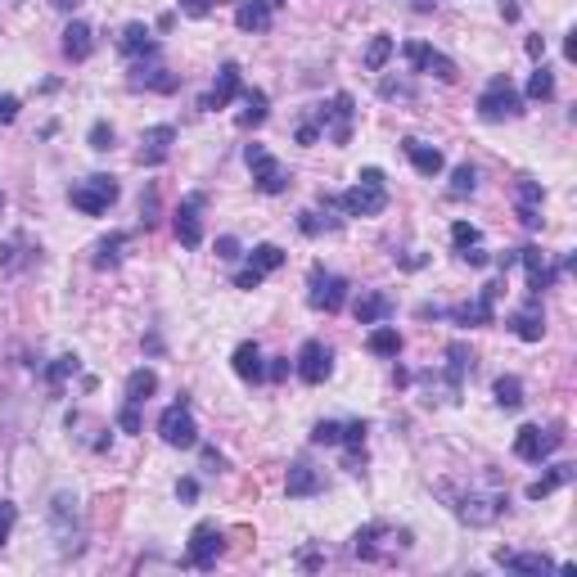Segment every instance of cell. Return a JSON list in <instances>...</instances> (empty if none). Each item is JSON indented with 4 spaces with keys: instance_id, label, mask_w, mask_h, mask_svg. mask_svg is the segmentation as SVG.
Returning <instances> with one entry per match:
<instances>
[{
    "instance_id": "6da1fadb",
    "label": "cell",
    "mask_w": 577,
    "mask_h": 577,
    "mask_svg": "<svg viewBox=\"0 0 577 577\" xmlns=\"http://www.w3.org/2000/svg\"><path fill=\"white\" fill-rule=\"evenodd\" d=\"M339 203H343V212H348V217H379V212L388 208L384 172H379V167H366V172L357 176V185H352L348 194H339Z\"/></svg>"
},
{
    "instance_id": "7a4b0ae2",
    "label": "cell",
    "mask_w": 577,
    "mask_h": 577,
    "mask_svg": "<svg viewBox=\"0 0 577 577\" xmlns=\"http://www.w3.org/2000/svg\"><path fill=\"white\" fill-rule=\"evenodd\" d=\"M519 113H523V100H519L514 82H510L505 73H496V77L487 82V91L478 95V118H483V122H510V118H519Z\"/></svg>"
},
{
    "instance_id": "3957f363",
    "label": "cell",
    "mask_w": 577,
    "mask_h": 577,
    "mask_svg": "<svg viewBox=\"0 0 577 577\" xmlns=\"http://www.w3.org/2000/svg\"><path fill=\"white\" fill-rule=\"evenodd\" d=\"M68 203L77 212H86V217H100V212H109L118 203V181L113 176H86L82 185L68 190Z\"/></svg>"
},
{
    "instance_id": "277c9868",
    "label": "cell",
    "mask_w": 577,
    "mask_h": 577,
    "mask_svg": "<svg viewBox=\"0 0 577 577\" xmlns=\"http://www.w3.org/2000/svg\"><path fill=\"white\" fill-rule=\"evenodd\" d=\"M352 118H357V104H352L348 91H339L330 104L316 109V127H321V136H330L334 145H348V140H352Z\"/></svg>"
},
{
    "instance_id": "5b68a950",
    "label": "cell",
    "mask_w": 577,
    "mask_h": 577,
    "mask_svg": "<svg viewBox=\"0 0 577 577\" xmlns=\"http://www.w3.org/2000/svg\"><path fill=\"white\" fill-rule=\"evenodd\" d=\"M343 298H348V280H343V275H334V271H325V266H312V280H307V303H312L316 312L334 316V312L343 307Z\"/></svg>"
},
{
    "instance_id": "8992f818",
    "label": "cell",
    "mask_w": 577,
    "mask_h": 577,
    "mask_svg": "<svg viewBox=\"0 0 577 577\" xmlns=\"http://www.w3.org/2000/svg\"><path fill=\"white\" fill-rule=\"evenodd\" d=\"M244 163H248L253 185H257L262 194H284V190H288V172H284L262 145H248V149H244Z\"/></svg>"
},
{
    "instance_id": "52a82bcc",
    "label": "cell",
    "mask_w": 577,
    "mask_h": 577,
    "mask_svg": "<svg viewBox=\"0 0 577 577\" xmlns=\"http://www.w3.org/2000/svg\"><path fill=\"white\" fill-rule=\"evenodd\" d=\"M559 442H564V433L541 429V424H523V429L514 433V456H519V460H528V465H541Z\"/></svg>"
},
{
    "instance_id": "ba28073f",
    "label": "cell",
    "mask_w": 577,
    "mask_h": 577,
    "mask_svg": "<svg viewBox=\"0 0 577 577\" xmlns=\"http://www.w3.org/2000/svg\"><path fill=\"white\" fill-rule=\"evenodd\" d=\"M284 266V248L280 244H257L253 253H248V266L235 275V288H257L271 271H280Z\"/></svg>"
},
{
    "instance_id": "9c48e42d",
    "label": "cell",
    "mask_w": 577,
    "mask_h": 577,
    "mask_svg": "<svg viewBox=\"0 0 577 577\" xmlns=\"http://www.w3.org/2000/svg\"><path fill=\"white\" fill-rule=\"evenodd\" d=\"M294 370H298V379L303 384H325L330 375H334V352L321 343V339H307L303 343V352H298V361H294Z\"/></svg>"
},
{
    "instance_id": "30bf717a",
    "label": "cell",
    "mask_w": 577,
    "mask_h": 577,
    "mask_svg": "<svg viewBox=\"0 0 577 577\" xmlns=\"http://www.w3.org/2000/svg\"><path fill=\"white\" fill-rule=\"evenodd\" d=\"M158 433H163L167 447H194L199 442V424H194V415H190L185 402H176V406H167L158 415Z\"/></svg>"
},
{
    "instance_id": "8fae6325",
    "label": "cell",
    "mask_w": 577,
    "mask_h": 577,
    "mask_svg": "<svg viewBox=\"0 0 577 577\" xmlns=\"http://www.w3.org/2000/svg\"><path fill=\"white\" fill-rule=\"evenodd\" d=\"M501 510H505V492H469V496L456 505V514H460L469 528H487V523H496V519H501Z\"/></svg>"
},
{
    "instance_id": "7c38bea8",
    "label": "cell",
    "mask_w": 577,
    "mask_h": 577,
    "mask_svg": "<svg viewBox=\"0 0 577 577\" xmlns=\"http://www.w3.org/2000/svg\"><path fill=\"white\" fill-rule=\"evenodd\" d=\"M406 64H411V73H429V77H438V82H456V64L447 59V55H438L433 46H424V41H406Z\"/></svg>"
},
{
    "instance_id": "4fadbf2b",
    "label": "cell",
    "mask_w": 577,
    "mask_h": 577,
    "mask_svg": "<svg viewBox=\"0 0 577 577\" xmlns=\"http://www.w3.org/2000/svg\"><path fill=\"white\" fill-rule=\"evenodd\" d=\"M203 208H208V199L203 194H185L181 199V208H176V239L185 244V248H199L203 244Z\"/></svg>"
},
{
    "instance_id": "5bb4252c",
    "label": "cell",
    "mask_w": 577,
    "mask_h": 577,
    "mask_svg": "<svg viewBox=\"0 0 577 577\" xmlns=\"http://www.w3.org/2000/svg\"><path fill=\"white\" fill-rule=\"evenodd\" d=\"M217 555H221V532H217V523H199L194 532H190V546H185V564L190 568H217Z\"/></svg>"
},
{
    "instance_id": "9a60e30c",
    "label": "cell",
    "mask_w": 577,
    "mask_h": 577,
    "mask_svg": "<svg viewBox=\"0 0 577 577\" xmlns=\"http://www.w3.org/2000/svg\"><path fill=\"white\" fill-rule=\"evenodd\" d=\"M280 10H284V0H244L235 10V28L239 32H271Z\"/></svg>"
},
{
    "instance_id": "2e32d148",
    "label": "cell",
    "mask_w": 577,
    "mask_h": 577,
    "mask_svg": "<svg viewBox=\"0 0 577 577\" xmlns=\"http://www.w3.org/2000/svg\"><path fill=\"white\" fill-rule=\"evenodd\" d=\"M235 95H244V77H239V64H221V73H217L212 91L203 95V109H208V113H217V109H226Z\"/></svg>"
},
{
    "instance_id": "e0dca14e",
    "label": "cell",
    "mask_w": 577,
    "mask_h": 577,
    "mask_svg": "<svg viewBox=\"0 0 577 577\" xmlns=\"http://www.w3.org/2000/svg\"><path fill=\"white\" fill-rule=\"evenodd\" d=\"M510 330H514L523 343H541V334H546V312H541L537 294H532V303H528V307H519V312L510 316Z\"/></svg>"
},
{
    "instance_id": "ac0fdd59",
    "label": "cell",
    "mask_w": 577,
    "mask_h": 577,
    "mask_svg": "<svg viewBox=\"0 0 577 577\" xmlns=\"http://www.w3.org/2000/svg\"><path fill=\"white\" fill-rule=\"evenodd\" d=\"M172 145H176V127H149L145 140H140V163L145 167H158L172 154Z\"/></svg>"
},
{
    "instance_id": "d6986e66",
    "label": "cell",
    "mask_w": 577,
    "mask_h": 577,
    "mask_svg": "<svg viewBox=\"0 0 577 577\" xmlns=\"http://www.w3.org/2000/svg\"><path fill=\"white\" fill-rule=\"evenodd\" d=\"M496 294H501V284H483V294H478L474 303L456 307V321H460V325H492V303H496Z\"/></svg>"
},
{
    "instance_id": "ffe728a7",
    "label": "cell",
    "mask_w": 577,
    "mask_h": 577,
    "mask_svg": "<svg viewBox=\"0 0 577 577\" xmlns=\"http://www.w3.org/2000/svg\"><path fill=\"white\" fill-rule=\"evenodd\" d=\"M118 46H122V55H127V59H140V55H145V59H154V55H158V41H154V32H149L145 23H127Z\"/></svg>"
},
{
    "instance_id": "44dd1931",
    "label": "cell",
    "mask_w": 577,
    "mask_h": 577,
    "mask_svg": "<svg viewBox=\"0 0 577 577\" xmlns=\"http://www.w3.org/2000/svg\"><path fill=\"white\" fill-rule=\"evenodd\" d=\"M393 316V298L379 294V288H370V294L357 298V325H384Z\"/></svg>"
},
{
    "instance_id": "7402d4cb",
    "label": "cell",
    "mask_w": 577,
    "mask_h": 577,
    "mask_svg": "<svg viewBox=\"0 0 577 577\" xmlns=\"http://www.w3.org/2000/svg\"><path fill=\"white\" fill-rule=\"evenodd\" d=\"M230 366H235V375H239L244 384H262V379H266V366H262L257 343H239L235 357H230Z\"/></svg>"
},
{
    "instance_id": "603a6c76",
    "label": "cell",
    "mask_w": 577,
    "mask_h": 577,
    "mask_svg": "<svg viewBox=\"0 0 577 577\" xmlns=\"http://www.w3.org/2000/svg\"><path fill=\"white\" fill-rule=\"evenodd\" d=\"M91 50H95V32L73 19V23L64 28V55H68L73 64H82V59H91Z\"/></svg>"
},
{
    "instance_id": "cb8c5ba5",
    "label": "cell",
    "mask_w": 577,
    "mask_h": 577,
    "mask_svg": "<svg viewBox=\"0 0 577 577\" xmlns=\"http://www.w3.org/2000/svg\"><path fill=\"white\" fill-rule=\"evenodd\" d=\"M284 492L294 496V501H298V496H316V492H321V474H316L312 465H303V460H298V465H288Z\"/></svg>"
},
{
    "instance_id": "d4e9b609",
    "label": "cell",
    "mask_w": 577,
    "mask_h": 577,
    "mask_svg": "<svg viewBox=\"0 0 577 577\" xmlns=\"http://www.w3.org/2000/svg\"><path fill=\"white\" fill-rule=\"evenodd\" d=\"M519 262H523V271H528V288H532V294H541V288L555 280V271L546 266V253H541V248H519Z\"/></svg>"
},
{
    "instance_id": "484cf974",
    "label": "cell",
    "mask_w": 577,
    "mask_h": 577,
    "mask_svg": "<svg viewBox=\"0 0 577 577\" xmlns=\"http://www.w3.org/2000/svg\"><path fill=\"white\" fill-rule=\"evenodd\" d=\"M519 221L528 226V230H537L541 226V185L537 181H519Z\"/></svg>"
},
{
    "instance_id": "4316f807",
    "label": "cell",
    "mask_w": 577,
    "mask_h": 577,
    "mask_svg": "<svg viewBox=\"0 0 577 577\" xmlns=\"http://www.w3.org/2000/svg\"><path fill=\"white\" fill-rule=\"evenodd\" d=\"M402 149H406V158H411V167H415L420 176H438V172H442V154H438L433 145H424V140H406Z\"/></svg>"
},
{
    "instance_id": "83f0119b",
    "label": "cell",
    "mask_w": 577,
    "mask_h": 577,
    "mask_svg": "<svg viewBox=\"0 0 577 577\" xmlns=\"http://www.w3.org/2000/svg\"><path fill=\"white\" fill-rule=\"evenodd\" d=\"M366 348L375 352V357H388V361H397L402 357V334L384 321V325H370V339H366Z\"/></svg>"
},
{
    "instance_id": "f1b7e54d",
    "label": "cell",
    "mask_w": 577,
    "mask_h": 577,
    "mask_svg": "<svg viewBox=\"0 0 577 577\" xmlns=\"http://www.w3.org/2000/svg\"><path fill=\"white\" fill-rule=\"evenodd\" d=\"M154 393H158V375H154L149 366L131 370V379H127V406H145Z\"/></svg>"
},
{
    "instance_id": "f546056e",
    "label": "cell",
    "mask_w": 577,
    "mask_h": 577,
    "mask_svg": "<svg viewBox=\"0 0 577 577\" xmlns=\"http://www.w3.org/2000/svg\"><path fill=\"white\" fill-rule=\"evenodd\" d=\"M496 559L510 568V573H523V577H532V573H546V568H555L546 555H514V550H496Z\"/></svg>"
},
{
    "instance_id": "4dcf8cb0",
    "label": "cell",
    "mask_w": 577,
    "mask_h": 577,
    "mask_svg": "<svg viewBox=\"0 0 577 577\" xmlns=\"http://www.w3.org/2000/svg\"><path fill=\"white\" fill-rule=\"evenodd\" d=\"M568 478H573V465H555L546 478H537V483L528 487V501H541V496H550V492H555V487H564Z\"/></svg>"
},
{
    "instance_id": "1f68e13d",
    "label": "cell",
    "mask_w": 577,
    "mask_h": 577,
    "mask_svg": "<svg viewBox=\"0 0 577 577\" xmlns=\"http://www.w3.org/2000/svg\"><path fill=\"white\" fill-rule=\"evenodd\" d=\"M492 393H496V406H505V411H519L523 406V384L514 375H501Z\"/></svg>"
},
{
    "instance_id": "d6a6232c",
    "label": "cell",
    "mask_w": 577,
    "mask_h": 577,
    "mask_svg": "<svg viewBox=\"0 0 577 577\" xmlns=\"http://www.w3.org/2000/svg\"><path fill=\"white\" fill-rule=\"evenodd\" d=\"M262 122H266V91H248V95H244L239 127H262Z\"/></svg>"
},
{
    "instance_id": "836d02e7",
    "label": "cell",
    "mask_w": 577,
    "mask_h": 577,
    "mask_svg": "<svg viewBox=\"0 0 577 577\" xmlns=\"http://www.w3.org/2000/svg\"><path fill=\"white\" fill-rule=\"evenodd\" d=\"M388 59H393V37H375L366 50V73H379Z\"/></svg>"
},
{
    "instance_id": "e575fe53",
    "label": "cell",
    "mask_w": 577,
    "mask_h": 577,
    "mask_svg": "<svg viewBox=\"0 0 577 577\" xmlns=\"http://www.w3.org/2000/svg\"><path fill=\"white\" fill-rule=\"evenodd\" d=\"M122 248H127V235H109V239H100V244H95V266H113V262L122 257Z\"/></svg>"
},
{
    "instance_id": "d590c367",
    "label": "cell",
    "mask_w": 577,
    "mask_h": 577,
    "mask_svg": "<svg viewBox=\"0 0 577 577\" xmlns=\"http://www.w3.org/2000/svg\"><path fill=\"white\" fill-rule=\"evenodd\" d=\"M343 447L352 451L348 469H357V451H366V420H352V424H343Z\"/></svg>"
},
{
    "instance_id": "8d00e7d4",
    "label": "cell",
    "mask_w": 577,
    "mask_h": 577,
    "mask_svg": "<svg viewBox=\"0 0 577 577\" xmlns=\"http://www.w3.org/2000/svg\"><path fill=\"white\" fill-rule=\"evenodd\" d=\"M474 185H478V172H474L469 163L451 172V199H465V194H474Z\"/></svg>"
},
{
    "instance_id": "74e56055",
    "label": "cell",
    "mask_w": 577,
    "mask_h": 577,
    "mask_svg": "<svg viewBox=\"0 0 577 577\" xmlns=\"http://www.w3.org/2000/svg\"><path fill=\"white\" fill-rule=\"evenodd\" d=\"M528 95H532V100H550V95H555V77H550V68H537V73L528 77Z\"/></svg>"
},
{
    "instance_id": "f35d334b",
    "label": "cell",
    "mask_w": 577,
    "mask_h": 577,
    "mask_svg": "<svg viewBox=\"0 0 577 577\" xmlns=\"http://www.w3.org/2000/svg\"><path fill=\"white\" fill-rule=\"evenodd\" d=\"M312 442H316V447H339V442H343V424H334V420H321V424L312 429Z\"/></svg>"
},
{
    "instance_id": "ab89813d",
    "label": "cell",
    "mask_w": 577,
    "mask_h": 577,
    "mask_svg": "<svg viewBox=\"0 0 577 577\" xmlns=\"http://www.w3.org/2000/svg\"><path fill=\"white\" fill-rule=\"evenodd\" d=\"M451 244H456L460 253H465V248H474V244H478V226H469V221H456V226H451Z\"/></svg>"
},
{
    "instance_id": "60d3db41",
    "label": "cell",
    "mask_w": 577,
    "mask_h": 577,
    "mask_svg": "<svg viewBox=\"0 0 577 577\" xmlns=\"http://www.w3.org/2000/svg\"><path fill=\"white\" fill-rule=\"evenodd\" d=\"M68 375H77V357H59V361L50 366V384H55V388H59Z\"/></svg>"
},
{
    "instance_id": "b9f144b4",
    "label": "cell",
    "mask_w": 577,
    "mask_h": 577,
    "mask_svg": "<svg viewBox=\"0 0 577 577\" xmlns=\"http://www.w3.org/2000/svg\"><path fill=\"white\" fill-rule=\"evenodd\" d=\"M221 5V0H181V14H190V19H203V14H212Z\"/></svg>"
},
{
    "instance_id": "7bdbcfd3",
    "label": "cell",
    "mask_w": 577,
    "mask_h": 577,
    "mask_svg": "<svg viewBox=\"0 0 577 577\" xmlns=\"http://www.w3.org/2000/svg\"><path fill=\"white\" fill-rule=\"evenodd\" d=\"M91 149H113V127L95 122V127H91Z\"/></svg>"
},
{
    "instance_id": "ee69618b",
    "label": "cell",
    "mask_w": 577,
    "mask_h": 577,
    "mask_svg": "<svg viewBox=\"0 0 577 577\" xmlns=\"http://www.w3.org/2000/svg\"><path fill=\"white\" fill-rule=\"evenodd\" d=\"M19 118V100L14 95H0V127H10Z\"/></svg>"
},
{
    "instance_id": "f6af8a7d",
    "label": "cell",
    "mask_w": 577,
    "mask_h": 577,
    "mask_svg": "<svg viewBox=\"0 0 577 577\" xmlns=\"http://www.w3.org/2000/svg\"><path fill=\"white\" fill-rule=\"evenodd\" d=\"M10 528H14V505H10V501H0V546H5Z\"/></svg>"
},
{
    "instance_id": "bcb514c9",
    "label": "cell",
    "mask_w": 577,
    "mask_h": 577,
    "mask_svg": "<svg viewBox=\"0 0 577 577\" xmlns=\"http://www.w3.org/2000/svg\"><path fill=\"white\" fill-rule=\"evenodd\" d=\"M217 257H226V262H230V257H239V239L221 235V239H217Z\"/></svg>"
},
{
    "instance_id": "7dc6e473",
    "label": "cell",
    "mask_w": 577,
    "mask_h": 577,
    "mask_svg": "<svg viewBox=\"0 0 577 577\" xmlns=\"http://www.w3.org/2000/svg\"><path fill=\"white\" fill-rule=\"evenodd\" d=\"M118 424H122L127 433H140V415H136V406H122V415H118Z\"/></svg>"
},
{
    "instance_id": "c3c4849f",
    "label": "cell",
    "mask_w": 577,
    "mask_h": 577,
    "mask_svg": "<svg viewBox=\"0 0 577 577\" xmlns=\"http://www.w3.org/2000/svg\"><path fill=\"white\" fill-rule=\"evenodd\" d=\"M379 95H384V100H397V95H411V86H406V82H384Z\"/></svg>"
},
{
    "instance_id": "681fc988",
    "label": "cell",
    "mask_w": 577,
    "mask_h": 577,
    "mask_svg": "<svg viewBox=\"0 0 577 577\" xmlns=\"http://www.w3.org/2000/svg\"><path fill=\"white\" fill-rule=\"evenodd\" d=\"M316 140H321V127H316V122L298 127V145H316Z\"/></svg>"
},
{
    "instance_id": "f907efd6",
    "label": "cell",
    "mask_w": 577,
    "mask_h": 577,
    "mask_svg": "<svg viewBox=\"0 0 577 577\" xmlns=\"http://www.w3.org/2000/svg\"><path fill=\"white\" fill-rule=\"evenodd\" d=\"M176 496H181V501H194V496H199V483H194V478H181V483H176Z\"/></svg>"
},
{
    "instance_id": "816d5d0a",
    "label": "cell",
    "mask_w": 577,
    "mask_h": 577,
    "mask_svg": "<svg viewBox=\"0 0 577 577\" xmlns=\"http://www.w3.org/2000/svg\"><path fill=\"white\" fill-rule=\"evenodd\" d=\"M460 257H465V262H469V266H487V253H483V248H478V244H474V248H465V253H460Z\"/></svg>"
},
{
    "instance_id": "f5cc1de1",
    "label": "cell",
    "mask_w": 577,
    "mask_h": 577,
    "mask_svg": "<svg viewBox=\"0 0 577 577\" xmlns=\"http://www.w3.org/2000/svg\"><path fill=\"white\" fill-rule=\"evenodd\" d=\"M284 375H288V361H284V357H275V361L266 366V379H284Z\"/></svg>"
},
{
    "instance_id": "db71d44e",
    "label": "cell",
    "mask_w": 577,
    "mask_h": 577,
    "mask_svg": "<svg viewBox=\"0 0 577 577\" xmlns=\"http://www.w3.org/2000/svg\"><path fill=\"white\" fill-rule=\"evenodd\" d=\"M298 226H303V235H321V221H316V212H303V221H298Z\"/></svg>"
},
{
    "instance_id": "11a10c76",
    "label": "cell",
    "mask_w": 577,
    "mask_h": 577,
    "mask_svg": "<svg viewBox=\"0 0 577 577\" xmlns=\"http://www.w3.org/2000/svg\"><path fill=\"white\" fill-rule=\"evenodd\" d=\"M528 55L541 59V55H546V41H541V37H528Z\"/></svg>"
},
{
    "instance_id": "9f6ffc18",
    "label": "cell",
    "mask_w": 577,
    "mask_h": 577,
    "mask_svg": "<svg viewBox=\"0 0 577 577\" xmlns=\"http://www.w3.org/2000/svg\"><path fill=\"white\" fill-rule=\"evenodd\" d=\"M50 5H55V10H77L82 0H50Z\"/></svg>"
},
{
    "instance_id": "6f0895ef",
    "label": "cell",
    "mask_w": 577,
    "mask_h": 577,
    "mask_svg": "<svg viewBox=\"0 0 577 577\" xmlns=\"http://www.w3.org/2000/svg\"><path fill=\"white\" fill-rule=\"evenodd\" d=\"M438 5V0H415V10H433Z\"/></svg>"
},
{
    "instance_id": "680465c9",
    "label": "cell",
    "mask_w": 577,
    "mask_h": 577,
    "mask_svg": "<svg viewBox=\"0 0 577 577\" xmlns=\"http://www.w3.org/2000/svg\"><path fill=\"white\" fill-rule=\"evenodd\" d=\"M0 212H5V194H0Z\"/></svg>"
}]
</instances>
